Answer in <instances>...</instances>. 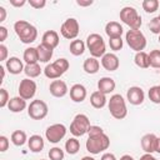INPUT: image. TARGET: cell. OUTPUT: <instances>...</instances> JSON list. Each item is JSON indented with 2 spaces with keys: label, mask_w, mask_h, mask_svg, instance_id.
<instances>
[{
  "label": "cell",
  "mask_w": 160,
  "mask_h": 160,
  "mask_svg": "<svg viewBox=\"0 0 160 160\" xmlns=\"http://www.w3.org/2000/svg\"><path fill=\"white\" fill-rule=\"evenodd\" d=\"M14 30L22 44H31L38 38V30L26 20H18L14 24Z\"/></svg>",
  "instance_id": "6da1fadb"
},
{
  "label": "cell",
  "mask_w": 160,
  "mask_h": 160,
  "mask_svg": "<svg viewBox=\"0 0 160 160\" xmlns=\"http://www.w3.org/2000/svg\"><path fill=\"white\" fill-rule=\"evenodd\" d=\"M85 146H86V150L90 154L98 155L101 151L109 149V146H110V139H109V136L105 132L99 134V135H95V136H89L88 140H86Z\"/></svg>",
  "instance_id": "7a4b0ae2"
},
{
  "label": "cell",
  "mask_w": 160,
  "mask_h": 160,
  "mask_svg": "<svg viewBox=\"0 0 160 160\" xmlns=\"http://www.w3.org/2000/svg\"><path fill=\"white\" fill-rule=\"evenodd\" d=\"M69 66H70L69 61L65 58H61V59L55 60L51 64H48L44 69V74L48 79L56 80L69 70Z\"/></svg>",
  "instance_id": "3957f363"
},
{
  "label": "cell",
  "mask_w": 160,
  "mask_h": 160,
  "mask_svg": "<svg viewBox=\"0 0 160 160\" xmlns=\"http://www.w3.org/2000/svg\"><path fill=\"white\" fill-rule=\"evenodd\" d=\"M108 108H109V111L114 119L121 120L128 115L126 102L120 94H114L110 98V100L108 102Z\"/></svg>",
  "instance_id": "277c9868"
},
{
  "label": "cell",
  "mask_w": 160,
  "mask_h": 160,
  "mask_svg": "<svg viewBox=\"0 0 160 160\" xmlns=\"http://www.w3.org/2000/svg\"><path fill=\"white\" fill-rule=\"evenodd\" d=\"M86 46L90 51V55L92 58H102L106 54V46H105V41L101 38V35L94 32L90 34L86 38Z\"/></svg>",
  "instance_id": "5b68a950"
},
{
  "label": "cell",
  "mask_w": 160,
  "mask_h": 160,
  "mask_svg": "<svg viewBox=\"0 0 160 160\" xmlns=\"http://www.w3.org/2000/svg\"><path fill=\"white\" fill-rule=\"evenodd\" d=\"M120 20L132 30H139L141 26V16L132 6H125L120 10Z\"/></svg>",
  "instance_id": "8992f818"
},
{
  "label": "cell",
  "mask_w": 160,
  "mask_h": 160,
  "mask_svg": "<svg viewBox=\"0 0 160 160\" xmlns=\"http://www.w3.org/2000/svg\"><path fill=\"white\" fill-rule=\"evenodd\" d=\"M125 40L130 46V49L136 52L142 51L146 46V38L140 30H132V29L128 30L125 35Z\"/></svg>",
  "instance_id": "52a82bcc"
},
{
  "label": "cell",
  "mask_w": 160,
  "mask_h": 160,
  "mask_svg": "<svg viewBox=\"0 0 160 160\" xmlns=\"http://www.w3.org/2000/svg\"><path fill=\"white\" fill-rule=\"evenodd\" d=\"M90 126H91V124H90L89 118H88L85 114H78V115L72 119V121H71V124H70V132H71L75 138L82 136V135L88 134Z\"/></svg>",
  "instance_id": "ba28073f"
},
{
  "label": "cell",
  "mask_w": 160,
  "mask_h": 160,
  "mask_svg": "<svg viewBox=\"0 0 160 160\" xmlns=\"http://www.w3.org/2000/svg\"><path fill=\"white\" fill-rule=\"evenodd\" d=\"M48 112H49L48 104L40 99L32 100L28 106V115L32 120H42L48 115Z\"/></svg>",
  "instance_id": "9c48e42d"
},
{
  "label": "cell",
  "mask_w": 160,
  "mask_h": 160,
  "mask_svg": "<svg viewBox=\"0 0 160 160\" xmlns=\"http://www.w3.org/2000/svg\"><path fill=\"white\" fill-rule=\"evenodd\" d=\"M79 31H80V25H79V21L75 19V18H69L66 19L61 26H60V32L61 35L65 38V39H69V40H74L76 39V36L79 35Z\"/></svg>",
  "instance_id": "30bf717a"
},
{
  "label": "cell",
  "mask_w": 160,
  "mask_h": 160,
  "mask_svg": "<svg viewBox=\"0 0 160 160\" xmlns=\"http://www.w3.org/2000/svg\"><path fill=\"white\" fill-rule=\"evenodd\" d=\"M66 126L64 124H52L45 130V138L49 140V142L56 144L66 135Z\"/></svg>",
  "instance_id": "8fae6325"
},
{
  "label": "cell",
  "mask_w": 160,
  "mask_h": 160,
  "mask_svg": "<svg viewBox=\"0 0 160 160\" xmlns=\"http://www.w3.org/2000/svg\"><path fill=\"white\" fill-rule=\"evenodd\" d=\"M18 91H19L20 98H22L24 100H30L34 98L36 92V82L29 78H25L20 81Z\"/></svg>",
  "instance_id": "7c38bea8"
},
{
  "label": "cell",
  "mask_w": 160,
  "mask_h": 160,
  "mask_svg": "<svg viewBox=\"0 0 160 160\" xmlns=\"http://www.w3.org/2000/svg\"><path fill=\"white\" fill-rule=\"evenodd\" d=\"M126 99L131 105H140L145 100L144 90L140 86H131L126 91Z\"/></svg>",
  "instance_id": "4fadbf2b"
},
{
  "label": "cell",
  "mask_w": 160,
  "mask_h": 160,
  "mask_svg": "<svg viewBox=\"0 0 160 160\" xmlns=\"http://www.w3.org/2000/svg\"><path fill=\"white\" fill-rule=\"evenodd\" d=\"M101 65L105 70L108 71H115L119 69L120 66V60L119 58L112 54V52H106L102 58H101Z\"/></svg>",
  "instance_id": "5bb4252c"
},
{
  "label": "cell",
  "mask_w": 160,
  "mask_h": 160,
  "mask_svg": "<svg viewBox=\"0 0 160 160\" xmlns=\"http://www.w3.org/2000/svg\"><path fill=\"white\" fill-rule=\"evenodd\" d=\"M49 91L55 98H64L68 94L69 89H68V85H66L65 81H62V80H52L50 82Z\"/></svg>",
  "instance_id": "9a60e30c"
},
{
  "label": "cell",
  "mask_w": 160,
  "mask_h": 160,
  "mask_svg": "<svg viewBox=\"0 0 160 160\" xmlns=\"http://www.w3.org/2000/svg\"><path fill=\"white\" fill-rule=\"evenodd\" d=\"M158 136L155 134H145L141 138V148L146 154H152L156 150Z\"/></svg>",
  "instance_id": "2e32d148"
},
{
  "label": "cell",
  "mask_w": 160,
  "mask_h": 160,
  "mask_svg": "<svg viewBox=\"0 0 160 160\" xmlns=\"http://www.w3.org/2000/svg\"><path fill=\"white\" fill-rule=\"evenodd\" d=\"M86 88L81 84H74L70 88V99L75 102H82L86 99Z\"/></svg>",
  "instance_id": "e0dca14e"
},
{
  "label": "cell",
  "mask_w": 160,
  "mask_h": 160,
  "mask_svg": "<svg viewBox=\"0 0 160 160\" xmlns=\"http://www.w3.org/2000/svg\"><path fill=\"white\" fill-rule=\"evenodd\" d=\"M5 68H6V70H8L10 74L18 75V74H20L21 71H24V68H25V66L22 65V61H21L19 58L11 56V58H9V59L6 60Z\"/></svg>",
  "instance_id": "ac0fdd59"
},
{
  "label": "cell",
  "mask_w": 160,
  "mask_h": 160,
  "mask_svg": "<svg viewBox=\"0 0 160 160\" xmlns=\"http://www.w3.org/2000/svg\"><path fill=\"white\" fill-rule=\"evenodd\" d=\"M115 86H116L115 80L111 79V78H109V76H104V78H101L98 81V90L101 91L105 95L112 92L115 90Z\"/></svg>",
  "instance_id": "d6986e66"
},
{
  "label": "cell",
  "mask_w": 160,
  "mask_h": 160,
  "mask_svg": "<svg viewBox=\"0 0 160 160\" xmlns=\"http://www.w3.org/2000/svg\"><path fill=\"white\" fill-rule=\"evenodd\" d=\"M105 32L109 36V39H111V38H121V35L124 32V29L118 21H109L105 25Z\"/></svg>",
  "instance_id": "ffe728a7"
},
{
  "label": "cell",
  "mask_w": 160,
  "mask_h": 160,
  "mask_svg": "<svg viewBox=\"0 0 160 160\" xmlns=\"http://www.w3.org/2000/svg\"><path fill=\"white\" fill-rule=\"evenodd\" d=\"M59 34L55 31V30H48L44 32L42 35V44H45L46 46L51 48V49H55L58 45H59Z\"/></svg>",
  "instance_id": "44dd1931"
},
{
  "label": "cell",
  "mask_w": 160,
  "mask_h": 160,
  "mask_svg": "<svg viewBox=\"0 0 160 160\" xmlns=\"http://www.w3.org/2000/svg\"><path fill=\"white\" fill-rule=\"evenodd\" d=\"M36 50H38V55H39V61H40V62H48V61H50V59L52 58L54 49L46 46V45L42 44V42L36 46Z\"/></svg>",
  "instance_id": "7402d4cb"
},
{
  "label": "cell",
  "mask_w": 160,
  "mask_h": 160,
  "mask_svg": "<svg viewBox=\"0 0 160 160\" xmlns=\"http://www.w3.org/2000/svg\"><path fill=\"white\" fill-rule=\"evenodd\" d=\"M90 104L95 109H102L106 105V95L96 90L90 95Z\"/></svg>",
  "instance_id": "603a6c76"
},
{
  "label": "cell",
  "mask_w": 160,
  "mask_h": 160,
  "mask_svg": "<svg viewBox=\"0 0 160 160\" xmlns=\"http://www.w3.org/2000/svg\"><path fill=\"white\" fill-rule=\"evenodd\" d=\"M82 69H84V71L86 74H91V75L92 74H96L99 71V69H100V62H99V60L96 58L90 56V58H88V59L84 60Z\"/></svg>",
  "instance_id": "cb8c5ba5"
},
{
  "label": "cell",
  "mask_w": 160,
  "mask_h": 160,
  "mask_svg": "<svg viewBox=\"0 0 160 160\" xmlns=\"http://www.w3.org/2000/svg\"><path fill=\"white\" fill-rule=\"evenodd\" d=\"M8 108L11 112H21L26 108V100H24L20 96H14L9 100Z\"/></svg>",
  "instance_id": "d4e9b609"
},
{
  "label": "cell",
  "mask_w": 160,
  "mask_h": 160,
  "mask_svg": "<svg viewBox=\"0 0 160 160\" xmlns=\"http://www.w3.org/2000/svg\"><path fill=\"white\" fill-rule=\"evenodd\" d=\"M44 139L40 135H31L28 139V146L32 152H40L44 149Z\"/></svg>",
  "instance_id": "484cf974"
},
{
  "label": "cell",
  "mask_w": 160,
  "mask_h": 160,
  "mask_svg": "<svg viewBox=\"0 0 160 160\" xmlns=\"http://www.w3.org/2000/svg\"><path fill=\"white\" fill-rule=\"evenodd\" d=\"M22 59H24V61L26 62V65L38 64V61H39V55H38V50H36V48L30 46V48L25 49L24 55H22Z\"/></svg>",
  "instance_id": "4316f807"
},
{
  "label": "cell",
  "mask_w": 160,
  "mask_h": 160,
  "mask_svg": "<svg viewBox=\"0 0 160 160\" xmlns=\"http://www.w3.org/2000/svg\"><path fill=\"white\" fill-rule=\"evenodd\" d=\"M85 46H86V45H85V42H84L82 40L75 39V40H72V41L70 42L69 49H70V52H71L74 56H80V55L84 54Z\"/></svg>",
  "instance_id": "83f0119b"
},
{
  "label": "cell",
  "mask_w": 160,
  "mask_h": 160,
  "mask_svg": "<svg viewBox=\"0 0 160 160\" xmlns=\"http://www.w3.org/2000/svg\"><path fill=\"white\" fill-rule=\"evenodd\" d=\"M134 61H135V64H136L139 68H141V69H146V68L150 66V64H149V54L145 52V51H139V52H136L135 56H134Z\"/></svg>",
  "instance_id": "f1b7e54d"
},
{
  "label": "cell",
  "mask_w": 160,
  "mask_h": 160,
  "mask_svg": "<svg viewBox=\"0 0 160 160\" xmlns=\"http://www.w3.org/2000/svg\"><path fill=\"white\" fill-rule=\"evenodd\" d=\"M26 141H28V136H26V132L25 131H22V130H15L11 134V142L15 146H22Z\"/></svg>",
  "instance_id": "f546056e"
},
{
  "label": "cell",
  "mask_w": 160,
  "mask_h": 160,
  "mask_svg": "<svg viewBox=\"0 0 160 160\" xmlns=\"http://www.w3.org/2000/svg\"><path fill=\"white\" fill-rule=\"evenodd\" d=\"M65 150L70 155L78 154L79 150H80V142H79V140L76 138H70L69 140H66V142H65Z\"/></svg>",
  "instance_id": "4dcf8cb0"
},
{
  "label": "cell",
  "mask_w": 160,
  "mask_h": 160,
  "mask_svg": "<svg viewBox=\"0 0 160 160\" xmlns=\"http://www.w3.org/2000/svg\"><path fill=\"white\" fill-rule=\"evenodd\" d=\"M41 68L39 64H31V65H25L24 68V72L25 75L29 78V79H32V78H38L40 74H41Z\"/></svg>",
  "instance_id": "1f68e13d"
},
{
  "label": "cell",
  "mask_w": 160,
  "mask_h": 160,
  "mask_svg": "<svg viewBox=\"0 0 160 160\" xmlns=\"http://www.w3.org/2000/svg\"><path fill=\"white\" fill-rule=\"evenodd\" d=\"M149 64L151 68L160 69V50H151L149 54Z\"/></svg>",
  "instance_id": "d6a6232c"
},
{
  "label": "cell",
  "mask_w": 160,
  "mask_h": 160,
  "mask_svg": "<svg viewBox=\"0 0 160 160\" xmlns=\"http://www.w3.org/2000/svg\"><path fill=\"white\" fill-rule=\"evenodd\" d=\"M142 9L148 12V14H152L158 10L159 8V1L158 0H144L142 1Z\"/></svg>",
  "instance_id": "836d02e7"
},
{
  "label": "cell",
  "mask_w": 160,
  "mask_h": 160,
  "mask_svg": "<svg viewBox=\"0 0 160 160\" xmlns=\"http://www.w3.org/2000/svg\"><path fill=\"white\" fill-rule=\"evenodd\" d=\"M148 95H149L150 101H152L154 104H160V85L151 86L149 89Z\"/></svg>",
  "instance_id": "e575fe53"
},
{
  "label": "cell",
  "mask_w": 160,
  "mask_h": 160,
  "mask_svg": "<svg viewBox=\"0 0 160 160\" xmlns=\"http://www.w3.org/2000/svg\"><path fill=\"white\" fill-rule=\"evenodd\" d=\"M48 155H49V159L50 160H62L64 159V151L60 148H58V146L51 148L49 150Z\"/></svg>",
  "instance_id": "d590c367"
},
{
  "label": "cell",
  "mask_w": 160,
  "mask_h": 160,
  "mask_svg": "<svg viewBox=\"0 0 160 160\" xmlns=\"http://www.w3.org/2000/svg\"><path fill=\"white\" fill-rule=\"evenodd\" d=\"M122 45H124V42H122V39L121 38H111V39H109V46L114 51L121 50L122 49Z\"/></svg>",
  "instance_id": "8d00e7d4"
},
{
  "label": "cell",
  "mask_w": 160,
  "mask_h": 160,
  "mask_svg": "<svg viewBox=\"0 0 160 160\" xmlns=\"http://www.w3.org/2000/svg\"><path fill=\"white\" fill-rule=\"evenodd\" d=\"M149 29L152 34H159L160 35V16H155L154 19L150 20Z\"/></svg>",
  "instance_id": "74e56055"
},
{
  "label": "cell",
  "mask_w": 160,
  "mask_h": 160,
  "mask_svg": "<svg viewBox=\"0 0 160 160\" xmlns=\"http://www.w3.org/2000/svg\"><path fill=\"white\" fill-rule=\"evenodd\" d=\"M9 100H10V98H9L8 90L1 88L0 89V108H5L9 104Z\"/></svg>",
  "instance_id": "f35d334b"
},
{
  "label": "cell",
  "mask_w": 160,
  "mask_h": 160,
  "mask_svg": "<svg viewBox=\"0 0 160 160\" xmlns=\"http://www.w3.org/2000/svg\"><path fill=\"white\" fill-rule=\"evenodd\" d=\"M30 4V6H32L34 9H42L46 5L45 0H29L28 1Z\"/></svg>",
  "instance_id": "ab89813d"
},
{
  "label": "cell",
  "mask_w": 160,
  "mask_h": 160,
  "mask_svg": "<svg viewBox=\"0 0 160 160\" xmlns=\"http://www.w3.org/2000/svg\"><path fill=\"white\" fill-rule=\"evenodd\" d=\"M102 132H104V130L98 125H91L89 131H88L89 136H95V135H99V134H102Z\"/></svg>",
  "instance_id": "60d3db41"
},
{
  "label": "cell",
  "mask_w": 160,
  "mask_h": 160,
  "mask_svg": "<svg viewBox=\"0 0 160 160\" xmlns=\"http://www.w3.org/2000/svg\"><path fill=\"white\" fill-rule=\"evenodd\" d=\"M9 148V139L5 136V135H1L0 136V151L1 152H5Z\"/></svg>",
  "instance_id": "b9f144b4"
},
{
  "label": "cell",
  "mask_w": 160,
  "mask_h": 160,
  "mask_svg": "<svg viewBox=\"0 0 160 160\" xmlns=\"http://www.w3.org/2000/svg\"><path fill=\"white\" fill-rule=\"evenodd\" d=\"M8 58V48L4 44H0V61L6 60Z\"/></svg>",
  "instance_id": "7bdbcfd3"
},
{
  "label": "cell",
  "mask_w": 160,
  "mask_h": 160,
  "mask_svg": "<svg viewBox=\"0 0 160 160\" xmlns=\"http://www.w3.org/2000/svg\"><path fill=\"white\" fill-rule=\"evenodd\" d=\"M8 38V29L5 26H0V42L2 44Z\"/></svg>",
  "instance_id": "ee69618b"
},
{
  "label": "cell",
  "mask_w": 160,
  "mask_h": 160,
  "mask_svg": "<svg viewBox=\"0 0 160 160\" xmlns=\"http://www.w3.org/2000/svg\"><path fill=\"white\" fill-rule=\"evenodd\" d=\"M10 4L15 8H20L26 4V0H10Z\"/></svg>",
  "instance_id": "f6af8a7d"
},
{
  "label": "cell",
  "mask_w": 160,
  "mask_h": 160,
  "mask_svg": "<svg viewBox=\"0 0 160 160\" xmlns=\"http://www.w3.org/2000/svg\"><path fill=\"white\" fill-rule=\"evenodd\" d=\"M100 160H118V159H116L115 155L111 154V152H104V154L101 155V159H100Z\"/></svg>",
  "instance_id": "bcb514c9"
},
{
  "label": "cell",
  "mask_w": 160,
  "mask_h": 160,
  "mask_svg": "<svg viewBox=\"0 0 160 160\" xmlns=\"http://www.w3.org/2000/svg\"><path fill=\"white\" fill-rule=\"evenodd\" d=\"M6 18V9L4 6H0V22H2Z\"/></svg>",
  "instance_id": "7dc6e473"
},
{
  "label": "cell",
  "mask_w": 160,
  "mask_h": 160,
  "mask_svg": "<svg viewBox=\"0 0 160 160\" xmlns=\"http://www.w3.org/2000/svg\"><path fill=\"white\" fill-rule=\"evenodd\" d=\"M140 160H158V159H156L155 156H152L151 154H146V152H145L144 155L140 156Z\"/></svg>",
  "instance_id": "c3c4849f"
},
{
  "label": "cell",
  "mask_w": 160,
  "mask_h": 160,
  "mask_svg": "<svg viewBox=\"0 0 160 160\" xmlns=\"http://www.w3.org/2000/svg\"><path fill=\"white\" fill-rule=\"evenodd\" d=\"M76 4L79 6H90L92 4V0H88V1H81V0H78Z\"/></svg>",
  "instance_id": "681fc988"
},
{
  "label": "cell",
  "mask_w": 160,
  "mask_h": 160,
  "mask_svg": "<svg viewBox=\"0 0 160 160\" xmlns=\"http://www.w3.org/2000/svg\"><path fill=\"white\" fill-rule=\"evenodd\" d=\"M120 160H134V158H132L131 155H128V154H126V155H122V156L120 158Z\"/></svg>",
  "instance_id": "f907efd6"
},
{
  "label": "cell",
  "mask_w": 160,
  "mask_h": 160,
  "mask_svg": "<svg viewBox=\"0 0 160 160\" xmlns=\"http://www.w3.org/2000/svg\"><path fill=\"white\" fill-rule=\"evenodd\" d=\"M0 71H1V80H0V82H2V79L5 78V68L0 66Z\"/></svg>",
  "instance_id": "816d5d0a"
},
{
  "label": "cell",
  "mask_w": 160,
  "mask_h": 160,
  "mask_svg": "<svg viewBox=\"0 0 160 160\" xmlns=\"http://www.w3.org/2000/svg\"><path fill=\"white\" fill-rule=\"evenodd\" d=\"M155 151L160 154V138H158V142H156V150H155Z\"/></svg>",
  "instance_id": "f5cc1de1"
},
{
  "label": "cell",
  "mask_w": 160,
  "mask_h": 160,
  "mask_svg": "<svg viewBox=\"0 0 160 160\" xmlns=\"http://www.w3.org/2000/svg\"><path fill=\"white\" fill-rule=\"evenodd\" d=\"M81 160H95L92 156H84V158H81Z\"/></svg>",
  "instance_id": "db71d44e"
},
{
  "label": "cell",
  "mask_w": 160,
  "mask_h": 160,
  "mask_svg": "<svg viewBox=\"0 0 160 160\" xmlns=\"http://www.w3.org/2000/svg\"><path fill=\"white\" fill-rule=\"evenodd\" d=\"M159 42H160V35H159Z\"/></svg>",
  "instance_id": "11a10c76"
},
{
  "label": "cell",
  "mask_w": 160,
  "mask_h": 160,
  "mask_svg": "<svg viewBox=\"0 0 160 160\" xmlns=\"http://www.w3.org/2000/svg\"><path fill=\"white\" fill-rule=\"evenodd\" d=\"M40 160H45V159H40Z\"/></svg>",
  "instance_id": "9f6ffc18"
},
{
  "label": "cell",
  "mask_w": 160,
  "mask_h": 160,
  "mask_svg": "<svg viewBox=\"0 0 160 160\" xmlns=\"http://www.w3.org/2000/svg\"><path fill=\"white\" fill-rule=\"evenodd\" d=\"M159 16H160V15H159Z\"/></svg>",
  "instance_id": "6f0895ef"
}]
</instances>
